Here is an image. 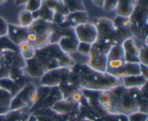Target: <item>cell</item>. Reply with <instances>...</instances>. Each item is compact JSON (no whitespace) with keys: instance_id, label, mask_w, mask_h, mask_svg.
Listing matches in <instances>:
<instances>
[{"instance_id":"cell-27","label":"cell","mask_w":148,"mask_h":121,"mask_svg":"<svg viewBox=\"0 0 148 121\" xmlns=\"http://www.w3.org/2000/svg\"><path fill=\"white\" fill-rule=\"evenodd\" d=\"M29 1H30V0H15L14 4H15V5L17 6H21V5L25 6L26 4H27Z\"/></svg>"},{"instance_id":"cell-1","label":"cell","mask_w":148,"mask_h":121,"mask_svg":"<svg viewBox=\"0 0 148 121\" xmlns=\"http://www.w3.org/2000/svg\"><path fill=\"white\" fill-rule=\"evenodd\" d=\"M33 59L44 74L56 68H72L75 65V60L69 55L62 52L57 44H49L40 49H36Z\"/></svg>"},{"instance_id":"cell-21","label":"cell","mask_w":148,"mask_h":121,"mask_svg":"<svg viewBox=\"0 0 148 121\" xmlns=\"http://www.w3.org/2000/svg\"><path fill=\"white\" fill-rule=\"evenodd\" d=\"M118 4V0H105L103 4V10L105 12H111L114 10Z\"/></svg>"},{"instance_id":"cell-2","label":"cell","mask_w":148,"mask_h":121,"mask_svg":"<svg viewBox=\"0 0 148 121\" xmlns=\"http://www.w3.org/2000/svg\"><path fill=\"white\" fill-rule=\"evenodd\" d=\"M86 69H80L78 77L79 89L90 91H106L121 86V80L108 73H98L85 66Z\"/></svg>"},{"instance_id":"cell-22","label":"cell","mask_w":148,"mask_h":121,"mask_svg":"<svg viewBox=\"0 0 148 121\" xmlns=\"http://www.w3.org/2000/svg\"><path fill=\"white\" fill-rule=\"evenodd\" d=\"M139 61L140 63L147 65V46H142L139 52Z\"/></svg>"},{"instance_id":"cell-8","label":"cell","mask_w":148,"mask_h":121,"mask_svg":"<svg viewBox=\"0 0 148 121\" xmlns=\"http://www.w3.org/2000/svg\"><path fill=\"white\" fill-rule=\"evenodd\" d=\"M79 41L75 36L73 28H64V34L58 41L57 44L62 52L69 55L77 52Z\"/></svg>"},{"instance_id":"cell-18","label":"cell","mask_w":148,"mask_h":121,"mask_svg":"<svg viewBox=\"0 0 148 121\" xmlns=\"http://www.w3.org/2000/svg\"><path fill=\"white\" fill-rule=\"evenodd\" d=\"M108 60L111 59H124V49L121 44H116L111 47L108 55Z\"/></svg>"},{"instance_id":"cell-17","label":"cell","mask_w":148,"mask_h":121,"mask_svg":"<svg viewBox=\"0 0 148 121\" xmlns=\"http://www.w3.org/2000/svg\"><path fill=\"white\" fill-rule=\"evenodd\" d=\"M35 20L33 14L31 12L25 10L21 11L18 15L19 26L24 28H28Z\"/></svg>"},{"instance_id":"cell-10","label":"cell","mask_w":148,"mask_h":121,"mask_svg":"<svg viewBox=\"0 0 148 121\" xmlns=\"http://www.w3.org/2000/svg\"><path fill=\"white\" fill-rule=\"evenodd\" d=\"M106 73L120 80L125 77L141 75L140 63H129V62H125V64H124L118 69L107 70Z\"/></svg>"},{"instance_id":"cell-4","label":"cell","mask_w":148,"mask_h":121,"mask_svg":"<svg viewBox=\"0 0 148 121\" xmlns=\"http://www.w3.org/2000/svg\"><path fill=\"white\" fill-rule=\"evenodd\" d=\"M72 72V68H59L47 71L40 77V86L42 87L54 88L61 85Z\"/></svg>"},{"instance_id":"cell-3","label":"cell","mask_w":148,"mask_h":121,"mask_svg":"<svg viewBox=\"0 0 148 121\" xmlns=\"http://www.w3.org/2000/svg\"><path fill=\"white\" fill-rule=\"evenodd\" d=\"M53 24L41 18H37L27 28V42L36 49L50 44Z\"/></svg>"},{"instance_id":"cell-26","label":"cell","mask_w":148,"mask_h":121,"mask_svg":"<svg viewBox=\"0 0 148 121\" xmlns=\"http://www.w3.org/2000/svg\"><path fill=\"white\" fill-rule=\"evenodd\" d=\"M91 1H92V4H93L95 6L102 8L103 4V2L105 0H91Z\"/></svg>"},{"instance_id":"cell-24","label":"cell","mask_w":148,"mask_h":121,"mask_svg":"<svg viewBox=\"0 0 148 121\" xmlns=\"http://www.w3.org/2000/svg\"><path fill=\"white\" fill-rule=\"evenodd\" d=\"M69 98H70L71 101L74 103H78L80 102V100H82V94L79 91L77 90V91H75L74 92H72L70 95L69 96Z\"/></svg>"},{"instance_id":"cell-11","label":"cell","mask_w":148,"mask_h":121,"mask_svg":"<svg viewBox=\"0 0 148 121\" xmlns=\"http://www.w3.org/2000/svg\"><path fill=\"white\" fill-rule=\"evenodd\" d=\"M27 28L11 23L8 24V33L7 36L15 46H19L24 42H27Z\"/></svg>"},{"instance_id":"cell-14","label":"cell","mask_w":148,"mask_h":121,"mask_svg":"<svg viewBox=\"0 0 148 121\" xmlns=\"http://www.w3.org/2000/svg\"><path fill=\"white\" fill-rule=\"evenodd\" d=\"M121 86H123L124 88L141 89L147 84V78L142 75H132L121 78Z\"/></svg>"},{"instance_id":"cell-15","label":"cell","mask_w":148,"mask_h":121,"mask_svg":"<svg viewBox=\"0 0 148 121\" xmlns=\"http://www.w3.org/2000/svg\"><path fill=\"white\" fill-rule=\"evenodd\" d=\"M68 13L86 11L82 0H60Z\"/></svg>"},{"instance_id":"cell-16","label":"cell","mask_w":148,"mask_h":121,"mask_svg":"<svg viewBox=\"0 0 148 121\" xmlns=\"http://www.w3.org/2000/svg\"><path fill=\"white\" fill-rule=\"evenodd\" d=\"M20 55L23 60L27 61L33 59L36 54V49L27 42H24L18 46Z\"/></svg>"},{"instance_id":"cell-6","label":"cell","mask_w":148,"mask_h":121,"mask_svg":"<svg viewBox=\"0 0 148 121\" xmlns=\"http://www.w3.org/2000/svg\"><path fill=\"white\" fill-rule=\"evenodd\" d=\"M75 36L79 42L94 44L97 40V29L93 23H85L74 28Z\"/></svg>"},{"instance_id":"cell-7","label":"cell","mask_w":148,"mask_h":121,"mask_svg":"<svg viewBox=\"0 0 148 121\" xmlns=\"http://www.w3.org/2000/svg\"><path fill=\"white\" fill-rule=\"evenodd\" d=\"M98 102L105 111L109 113L116 114L120 113L119 98L113 89L101 91L98 96Z\"/></svg>"},{"instance_id":"cell-20","label":"cell","mask_w":148,"mask_h":121,"mask_svg":"<svg viewBox=\"0 0 148 121\" xmlns=\"http://www.w3.org/2000/svg\"><path fill=\"white\" fill-rule=\"evenodd\" d=\"M91 48H92V44L84 43V42H79L77 52H79V53L85 55V56L88 57L90 52L91 50Z\"/></svg>"},{"instance_id":"cell-9","label":"cell","mask_w":148,"mask_h":121,"mask_svg":"<svg viewBox=\"0 0 148 121\" xmlns=\"http://www.w3.org/2000/svg\"><path fill=\"white\" fill-rule=\"evenodd\" d=\"M124 54V61L129 63H140L139 52L140 48L132 37H129L121 43Z\"/></svg>"},{"instance_id":"cell-28","label":"cell","mask_w":148,"mask_h":121,"mask_svg":"<svg viewBox=\"0 0 148 121\" xmlns=\"http://www.w3.org/2000/svg\"><path fill=\"white\" fill-rule=\"evenodd\" d=\"M7 0H0V4H2L4 3H5Z\"/></svg>"},{"instance_id":"cell-25","label":"cell","mask_w":148,"mask_h":121,"mask_svg":"<svg viewBox=\"0 0 148 121\" xmlns=\"http://www.w3.org/2000/svg\"><path fill=\"white\" fill-rule=\"evenodd\" d=\"M140 73H141V75H143L144 77H145L146 78L148 79V76H147V73H148V68L147 65H143V64L140 63Z\"/></svg>"},{"instance_id":"cell-12","label":"cell","mask_w":148,"mask_h":121,"mask_svg":"<svg viewBox=\"0 0 148 121\" xmlns=\"http://www.w3.org/2000/svg\"><path fill=\"white\" fill-rule=\"evenodd\" d=\"M88 14L86 11L75 12L68 13L65 17V20L63 23L59 25V27L62 28H75L78 25L88 23Z\"/></svg>"},{"instance_id":"cell-23","label":"cell","mask_w":148,"mask_h":121,"mask_svg":"<svg viewBox=\"0 0 148 121\" xmlns=\"http://www.w3.org/2000/svg\"><path fill=\"white\" fill-rule=\"evenodd\" d=\"M8 24L7 20L0 16V37H4L8 33Z\"/></svg>"},{"instance_id":"cell-19","label":"cell","mask_w":148,"mask_h":121,"mask_svg":"<svg viewBox=\"0 0 148 121\" xmlns=\"http://www.w3.org/2000/svg\"><path fill=\"white\" fill-rule=\"evenodd\" d=\"M43 0H30L25 5V10L34 13L38 11L42 5Z\"/></svg>"},{"instance_id":"cell-13","label":"cell","mask_w":148,"mask_h":121,"mask_svg":"<svg viewBox=\"0 0 148 121\" xmlns=\"http://www.w3.org/2000/svg\"><path fill=\"white\" fill-rule=\"evenodd\" d=\"M137 5V0H118L115 10L117 15L130 17Z\"/></svg>"},{"instance_id":"cell-5","label":"cell","mask_w":148,"mask_h":121,"mask_svg":"<svg viewBox=\"0 0 148 121\" xmlns=\"http://www.w3.org/2000/svg\"><path fill=\"white\" fill-rule=\"evenodd\" d=\"M88 68L98 73H106L108 68V58L107 54L100 51L94 45L88 55Z\"/></svg>"}]
</instances>
